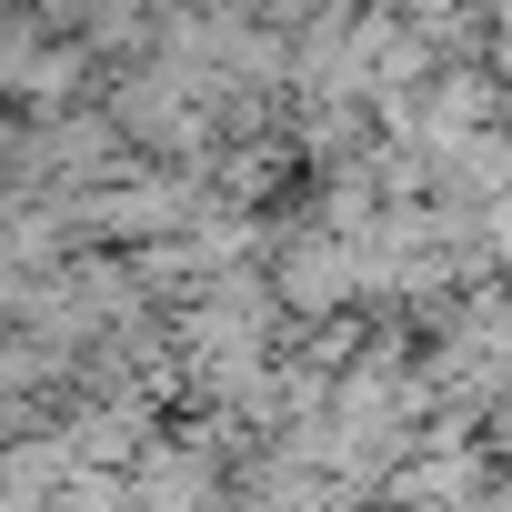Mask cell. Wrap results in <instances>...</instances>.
I'll list each match as a JSON object with an SVG mask.
<instances>
[{
  "mask_svg": "<svg viewBox=\"0 0 512 512\" xmlns=\"http://www.w3.org/2000/svg\"><path fill=\"white\" fill-rule=\"evenodd\" d=\"M101 81H111V61L91 51V41H71V31H41L31 11H0V91H11V111H81V101H101Z\"/></svg>",
  "mask_w": 512,
  "mask_h": 512,
  "instance_id": "1",
  "label": "cell"
},
{
  "mask_svg": "<svg viewBox=\"0 0 512 512\" xmlns=\"http://www.w3.org/2000/svg\"><path fill=\"white\" fill-rule=\"evenodd\" d=\"M272 292H282V312H292V322H342V312H362V241L322 231L312 211H282Z\"/></svg>",
  "mask_w": 512,
  "mask_h": 512,
  "instance_id": "2",
  "label": "cell"
},
{
  "mask_svg": "<svg viewBox=\"0 0 512 512\" xmlns=\"http://www.w3.org/2000/svg\"><path fill=\"white\" fill-rule=\"evenodd\" d=\"M231 492H241V472L221 452H201L181 422L131 462V512H231Z\"/></svg>",
  "mask_w": 512,
  "mask_h": 512,
  "instance_id": "3",
  "label": "cell"
},
{
  "mask_svg": "<svg viewBox=\"0 0 512 512\" xmlns=\"http://www.w3.org/2000/svg\"><path fill=\"white\" fill-rule=\"evenodd\" d=\"M71 41H91L111 71H131V61L161 51V0H81V31Z\"/></svg>",
  "mask_w": 512,
  "mask_h": 512,
  "instance_id": "4",
  "label": "cell"
},
{
  "mask_svg": "<svg viewBox=\"0 0 512 512\" xmlns=\"http://www.w3.org/2000/svg\"><path fill=\"white\" fill-rule=\"evenodd\" d=\"M0 11H31L41 31H81V0H0Z\"/></svg>",
  "mask_w": 512,
  "mask_h": 512,
  "instance_id": "5",
  "label": "cell"
},
{
  "mask_svg": "<svg viewBox=\"0 0 512 512\" xmlns=\"http://www.w3.org/2000/svg\"><path fill=\"white\" fill-rule=\"evenodd\" d=\"M492 71H512V0L492 11Z\"/></svg>",
  "mask_w": 512,
  "mask_h": 512,
  "instance_id": "6",
  "label": "cell"
},
{
  "mask_svg": "<svg viewBox=\"0 0 512 512\" xmlns=\"http://www.w3.org/2000/svg\"><path fill=\"white\" fill-rule=\"evenodd\" d=\"M502 292H512V241H502Z\"/></svg>",
  "mask_w": 512,
  "mask_h": 512,
  "instance_id": "7",
  "label": "cell"
}]
</instances>
